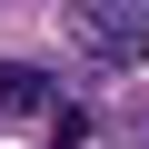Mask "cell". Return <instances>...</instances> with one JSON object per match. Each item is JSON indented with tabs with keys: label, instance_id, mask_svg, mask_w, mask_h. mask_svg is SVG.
Wrapping results in <instances>:
<instances>
[{
	"label": "cell",
	"instance_id": "obj_1",
	"mask_svg": "<svg viewBox=\"0 0 149 149\" xmlns=\"http://www.w3.org/2000/svg\"><path fill=\"white\" fill-rule=\"evenodd\" d=\"M50 100H60V90H50V70H30V60H0V109H20V119H30V109H50Z\"/></svg>",
	"mask_w": 149,
	"mask_h": 149
},
{
	"label": "cell",
	"instance_id": "obj_2",
	"mask_svg": "<svg viewBox=\"0 0 149 149\" xmlns=\"http://www.w3.org/2000/svg\"><path fill=\"white\" fill-rule=\"evenodd\" d=\"M40 119H50V149H90V109L80 100H50Z\"/></svg>",
	"mask_w": 149,
	"mask_h": 149
},
{
	"label": "cell",
	"instance_id": "obj_3",
	"mask_svg": "<svg viewBox=\"0 0 149 149\" xmlns=\"http://www.w3.org/2000/svg\"><path fill=\"white\" fill-rule=\"evenodd\" d=\"M70 10H100V20H139L149 30V0H70Z\"/></svg>",
	"mask_w": 149,
	"mask_h": 149
}]
</instances>
